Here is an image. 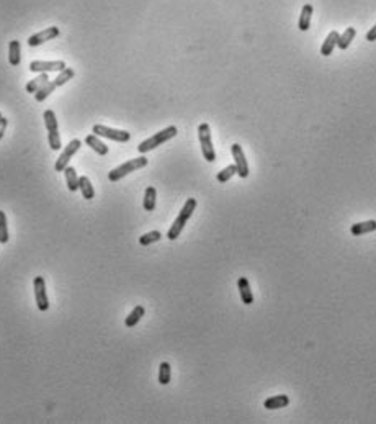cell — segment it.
Instances as JSON below:
<instances>
[{"label":"cell","instance_id":"cell-20","mask_svg":"<svg viewBox=\"0 0 376 424\" xmlns=\"http://www.w3.org/2000/svg\"><path fill=\"white\" fill-rule=\"evenodd\" d=\"M339 36H340V34H339L337 31H331L329 34H327L325 41H324L322 46H321V54H322V56H331L332 51H334V48L337 46Z\"/></svg>","mask_w":376,"mask_h":424},{"label":"cell","instance_id":"cell-28","mask_svg":"<svg viewBox=\"0 0 376 424\" xmlns=\"http://www.w3.org/2000/svg\"><path fill=\"white\" fill-rule=\"evenodd\" d=\"M162 238V234L161 231H151V233H146L143 234L141 238H139V244L141 246H149L152 244V242H157L159 239Z\"/></svg>","mask_w":376,"mask_h":424},{"label":"cell","instance_id":"cell-13","mask_svg":"<svg viewBox=\"0 0 376 424\" xmlns=\"http://www.w3.org/2000/svg\"><path fill=\"white\" fill-rule=\"evenodd\" d=\"M48 82H50V75H48V72H41L38 77H34L33 80H30L28 84L25 86V90L28 94H36L39 89H43Z\"/></svg>","mask_w":376,"mask_h":424},{"label":"cell","instance_id":"cell-1","mask_svg":"<svg viewBox=\"0 0 376 424\" xmlns=\"http://www.w3.org/2000/svg\"><path fill=\"white\" fill-rule=\"evenodd\" d=\"M195 208H197V200H195V198H188L185 201V205L182 206V210H180L178 217L175 218V221H173V225L170 226L169 233H167V238H169L170 241H175L180 236V233L183 231L186 221L192 218Z\"/></svg>","mask_w":376,"mask_h":424},{"label":"cell","instance_id":"cell-18","mask_svg":"<svg viewBox=\"0 0 376 424\" xmlns=\"http://www.w3.org/2000/svg\"><path fill=\"white\" fill-rule=\"evenodd\" d=\"M85 144L90 146V148H92L97 152V154H100V156H107L108 154V146L105 143H102L97 135H88L85 138Z\"/></svg>","mask_w":376,"mask_h":424},{"label":"cell","instance_id":"cell-24","mask_svg":"<svg viewBox=\"0 0 376 424\" xmlns=\"http://www.w3.org/2000/svg\"><path fill=\"white\" fill-rule=\"evenodd\" d=\"M79 189L82 190V195L85 200H92L95 197V190H93L92 182L88 180V177H85V176L79 177Z\"/></svg>","mask_w":376,"mask_h":424},{"label":"cell","instance_id":"cell-4","mask_svg":"<svg viewBox=\"0 0 376 424\" xmlns=\"http://www.w3.org/2000/svg\"><path fill=\"white\" fill-rule=\"evenodd\" d=\"M148 162H149L148 157H144V156L136 157V159H129V161H126L124 164L118 165L116 169L111 171V172L108 174V179L111 180V182H118V180H121L123 177H126L128 174L134 172V171H137V169L146 167V165H148Z\"/></svg>","mask_w":376,"mask_h":424},{"label":"cell","instance_id":"cell-10","mask_svg":"<svg viewBox=\"0 0 376 424\" xmlns=\"http://www.w3.org/2000/svg\"><path fill=\"white\" fill-rule=\"evenodd\" d=\"M67 66L64 61H31L30 71L31 72H58L64 71Z\"/></svg>","mask_w":376,"mask_h":424},{"label":"cell","instance_id":"cell-17","mask_svg":"<svg viewBox=\"0 0 376 424\" xmlns=\"http://www.w3.org/2000/svg\"><path fill=\"white\" fill-rule=\"evenodd\" d=\"M312 12H314V9H312L311 4H306V5L303 7L301 15H299V22H298V28L301 30V31H308V30H309Z\"/></svg>","mask_w":376,"mask_h":424},{"label":"cell","instance_id":"cell-25","mask_svg":"<svg viewBox=\"0 0 376 424\" xmlns=\"http://www.w3.org/2000/svg\"><path fill=\"white\" fill-rule=\"evenodd\" d=\"M355 34H357V31H355V28H347L342 34L339 36V41H337V46L340 48V50H347L350 45H352V41L355 38Z\"/></svg>","mask_w":376,"mask_h":424},{"label":"cell","instance_id":"cell-30","mask_svg":"<svg viewBox=\"0 0 376 424\" xmlns=\"http://www.w3.org/2000/svg\"><path fill=\"white\" fill-rule=\"evenodd\" d=\"M7 124H9V120H7L5 116H2V118H0V140H2V138H4V135H5Z\"/></svg>","mask_w":376,"mask_h":424},{"label":"cell","instance_id":"cell-29","mask_svg":"<svg viewBox=\"0 0 376 424\" xmlns=\"http://www.w3.org/2000/svg\"><path fill=\"white\" fill-rule=\"evenodd\" d=\"M234 174H238V169H236V164L227 165V167H224L221 172H218V176H216V179H218V182L224 184V182H227V180L234 176Z\"/></svg>","mask_w":376,"mask_h":424},{"label":"cell","instance_id":"cell-11","mask_svg":"<svg viewBox=\"0 0 376 424\" xmlns=\"http://www.w3.org/2000/svg\"><path fill=\"white\" fill-rule=\"evenodd\" d=\"M231 151H232V156H234V164H236V169H238V176L246 179L249 177V164H247V159L246 154H244V149L241 144H232L231 146Z\"/></svg>","mask_w":376,"mask_h":424},{"label":"cell","instance_id":"cell-5","mask_svg":"<svg viewBox=\"0 0 376 424\" xmlns=\"http://www.w3.org/2000/svg\"><path fill=\"white\" fill-rule=\"evenodd\" d=\"M43 118H44V124L48 130V141H50L51 149L59 151L61 149V135L58 130V118H56V113L53 110H46Z\"/></svg>","mask_w":376,"mask_h":424},{"label":"cell","instance_id":"cell-32","mask_svg":"<svg viewBox=\"0 0 376 424\" xmlns=\"http://www.w3.org/2000/svg\"><path fill=\"white\" fill-rule=\"evenodd\" d=\"M2 116H4V115H2V112H0V118H2Z\"/></svg>","mask_w":376,"mask_h":424},{"label":"cell","instance_id":"cell-22","mask_svg":"<svg viewBox=\"0 0 376 424\" xmlns=\"http://www.w3.org/2000/svg\"><path fill=\"white\" fill-rule=\"evenodd\" d=\"M156 200H157V192L154 187H148L144 192V200L143 206L146 211H154L156 210Z\"/></svg>","mask_w":376,"mask_h":424},{"label":"cell","instance_id":"cell-15","mask_svg":"<svg viewBox=\"0 0 376 424\" xmlns=\"http://www.w3.org/2000/svg\"><path fill=\"white\" fill-rule=\"evenodd\" d=\"M290 405V398L288 395H275L270 396V398L265 400L263 406L267 409H280V408H287Z\"/></svg>","mask_w":376,"mask_h":424},{"label":"cell","instance_id":"cell-9","mask_svg":"<svg viewBox=\"0 0 376 424\" xmlns=\"http://www.w3.org/2000/svg\"><path fill=\"white\" fill-rule=\"evenodd\" d=\"M80 146H82V141L80 140H72L71 143H69L64 149H62L61 152V156L58 157V161H56L54 164V169L56 172H62L64 171L67 165H69V161L74 157V154L80 149Z\"/></svg>","mask_w":376,"mask_h":424},{"label":"cell","instance_id":"cell-12","mask_svg":"<svg viewBox=\"0 0 376 424\" xmlns=\"http://www.w3.org/2000/svg\"><path fill=\"white\" fill-rule=\"evenodd\" d=\"M59 34H61V30L58 28V26H50V28H46V30H43V31L31 34V36L28 38V45H30L31 48L39 46V45L46 43V41L58 38Z\"/></svg>","mask_w":376,"mask_h":424},{"label":"cell","instance_id":"cell-6","mask_svg":"<svg viewBox=\"0 0 376 424\" xmlns=\"http://www.w3.org/2000/svg\"><path fill=\"white\" fill-rule=\"evenodd\" d=\"M198 140L201 144V152L208 162H214L216 161V151L213 148V141H211V130L208 123H201L198 126Z\"/></svg>","mask_w":376,"mask_h":424},{"label":"cell","instance_id":"cell-27","mask_svg":"<svg viewBox=\"0 0 376 424\" xmlns=\"http://www.w3.org/2000/svg\"><path fill=\"white\" fill-rule=\"evenodd\" d=\"M9 242V225H7V215L0 210V244Z\"/></svg>","mask_w":376,"mask_h":424},{"label":"cell","instance_id":"cell-26","mask_svg":"<svg viewBox=\"0 0 376 424\" xmlns=\"http://www.w3.org/2000/svg\"><path fill=\"white\" fill-rule=\"evenodd\" d=\"M170 377H172L170 364L169 362H162L161 365H159V384H161V385L170 384Z\"/></svg>","mask_w":376,"mask_h":424},{"label":"cell","instance_id":"cell-7","mask_svg":"<svg viewBox=\"0 0 376 424\" xmlns=\"http://www.w3.org/2000/svg\"><path fill=\"white\" fill-rule=\"evenodd\" d=\"M92 133L102 138H108L111 141L116 143H128L131 140V135L124 130H115V128H108L105 124H95L92 128Z\"/></svg>","mask_w":376,"mask_h":424},{"label":"cell","instance_id":"cell-19","mask_svg":"<svg viewBox=\"0 0 376 424\" xmlns=\"http://www.w3.org/2000/svg\"><path fill=\"white\" fill-rule=\"evenodd\" d=\"M9 62L12 66H18L22 62V46H20V41L13 39L9 45Z\"/></svg>","mask_w":376,"mask_h":424},{"label":"cell","instance_id":"cell-2","mask_svg":"<svg viewBox=\"0 0 376 424\" xmlns=\"http://www.w3.org/2000/svg\"><path fill=\"white\" fill-rule=\"evenodd\" d=\"M177 133H178L177 126H167L165 130L159 131V133H156L154 136H151V138H148V140H144L141 144L137 146V151L141 152V154H146V152L156 149L161 144H164L169 140H172V138H175Z\"/></svg>","mask_w":376,"mask_h":424},{"label":"cell","instance_id":"cell-14","mask_svg":"<svg viewBox=\"0 0 376 424\" xmlns=\"http://www.w3.org/2000/svg\"><path fill=\"white\" fill-rule=\"evenodd\" d=\"M238 287H239L242 303L244 305H252L254 303V295H252V290H250L249 280L246 279V277H241V279L238 280Z\"/></svg>","mask_w":376,"mask_h":424},{"label":"cell","instance_id":"cell-21","mask_svg":"<svg viewBox=\"0 0 376 424\" xmlns=\"http://www.w3.org/2000/svg\"><path fill=\"white\" fill-rule=\"evenodd\" d=\"M64 172V177H66V184H67V189L71 192L79 190V177H77V171H75L72 165H67V167L62 171Z\"/></svg>","mask_w":376,"mask_h":424},{"label":"cell","instance_id":"cell-16","mask_svg":"<svg viewBox=\"0 0 376 424\" xmlns=\"http://www.w3.org/2000/svg\"><path fill=\"white\" fill-rule=\"evenodd\" d=\"M376 231V221L374 220H368V221H361V223L352 225L350 233L353 236H361V234H368Z\"/></svg>","mask_w":376,"mask_h":424},{"label":"cell","instance_id":"cell-23","mask_svg":"<svg viewBox=\"0 0 376 424\" xmlns=\"http://www.w3.org/2000/svg\"><path fill=\"white\" fill-rule=\"evenodd\" d=\"M144 307H141V305H137V307H134V310L129 313V315L126 316V319H124V324H126V328H134V326L141 321V318L144 316Z\"/></svg>","mask_w":376,"mask_h":424},{"label":"cell","instance_id":"cell-3","mask_svg":"<svg viewBox=\"0 0 376 424\" xmlns=\"http://www.w3.org/2000/svg\"><path fill=\"white\" fill-rule=\"evenodd\" d=\"M74 77V69L72 67H66L64 71H61V74L58 75L56 79L50 80L48 84L43 87V89H39L36 94H34V100L36 102H44L48 97H50L56 89L61 87V86H64L67 84L69 80H71Z\"/></svg>","mask_w":376,"mask_h":424},{"label":"cell","instance_id":"cell-8","mask_svg":"<svg viewBox=\"0 0 376 424\" xmlns=\"http://www.w3.org/2000/svg\"><path fill=\"white\" fill-rule=\"evenodd\" d=\"M33 290H34V300H36V307L39 311H48L50 308V300H48V291H46V282L44 277H34L33 280Z\"/></svg>","mask_w":376,"mask_h":424},{"label":"cell","instance_id":"cell-31","mask_svg":"<svg viewBox=\"0 0 376 424\" xmlns=\"http://www.w3.org/2000/svg\"><path fill=\"white\" fill-rule=\"evenodd\" d=\"M366 41H376V25L366 33Z\"/></svg>","mask_w":376,"mask_h":424}]
</instances>
